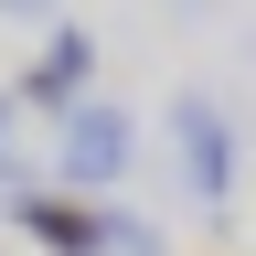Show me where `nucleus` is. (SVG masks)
<instances>
[{"mask_svg": "<svg viewBox=\"0 0 256 256\" xmlns=\"http://www.w3.org/2000/svg\"><path fill=\"white\" fill-rule=\"evenodd\" d=\"M11 118H22V96H0V182H11V192H22L32 171H22V160H11Z\"/></svg>", "mask_w": 256, "mask_h": 256, "instance_id": "nucleus-5", "label": "nucleus"}, {"mask_svg": "<svg viewBox=\"0 0 256 256\" xmlns=\"http://www.w3.org/2000/svg\"><path fill=\"white\" fill-rule=\"evenodd\" d=\"M54 171H64V192H107V182L128 171V118L107 107V96H75V107H64Z\"/></svg>", "mask_w": 256, "mask_h": 256, "instance_id": "nucleus-1", "label": "nucleus"}, {"mask_svg": "<svg viewBox=\"0 0 256 256\" xmlns=\"http://www.w3.org/2000/svg\"><path fill=\"white\" fill-rule=\"evenodd\" d=\"M171 139H182L192 192H203V203H224V192H235V139H224V107H214V96H182V107H171Z\"/></svg>", "mask_w": 256, "mask_h": 256, "instance_id": "nucleus-2", "label": "nucleus"}, {"mask_svg": "<svg viewBox=\"0 0 256 256\" xmlns=\"http://www.w3.org/2000/svg\"><path fill=\"white\" fill-rule=\"evenodd\" d=\"M11 203H22V235H32V246H54V256H107V224H96L75 192H32V182H22Z\"/></svg>", "mask_w": 256, "mask_h": 256, "instance_id": "nucleus-4", "label": "nucleus"}, {"mask_svg": "<svg viewBox=\"0 0 256 256\" xmlns=\"http://www.w3.org/2000/svg\"><path fill=\"white\" fill-rule=\"evenodd\" d=\"M0 11H43V0H0Z\"/></svg>", "mask_w": 256, "mask_h": 256, "instance_id": "nucleus-6", "label": "nucleus"}, {"mask_svg": "<svg viewBox=\"0 0 256 256\" xmlns=\"http://www.w3.org/2000/svg\"><path fill=\"white\" fill-rule=\"evenodd\" d=\"M86 75H96V43H86L75 22H64L54 43L32 54V75H22L11 96H22V107H43V118H64V107H75V96H86Z\"/></svg>", "mask_w": 256, "mask_h": 256, "instance_id": "nucleus-3", "label": "nucleus"}]
</instances>
